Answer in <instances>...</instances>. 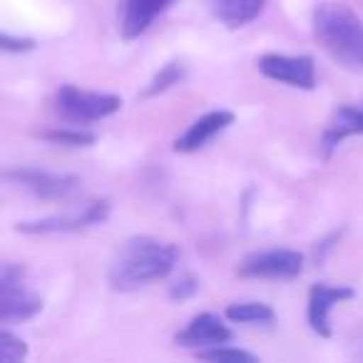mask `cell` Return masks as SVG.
I'll return each instance as SVG.
<instances>
[{"mask_svg": "<svg viewBox=\"0 0 363 363\" xmlns=\"http://www.w3.org/2000/svg\"><path fill=\"white\" fill-rule=\"evenodd\" d=\"M179 249L155 237H132L117 252L110 267V284L117 291H132L157 279H164L177 267Z\"/></svg>", "mask_w": 363, "mask_h": 363, "instance_id": "1", "label": "cell"}, {"mask_svg": "<svg viewBox=\"0 0 363 363\" xmlns=\"http://www.w3.org/2000/svg\"><path fill=\"white\" fill-rule=\"evenodd\" d=\"M313 35L321 48L351 72H363V21L346 3H321L313 11Z\"/></svg>", "mask_w": 363, "mask_h": 363, "instance_id": "2", "label": "cell"}, {"mask_svg": "<svg viewBox=\"0 0 363 363\" xmlns=\"http://www.w3.org/2000/svg\"><path fill=\"white\" fill-rule=\"evenodd\" d=\"M120 107L122 100L117 95L80 90L75 85H62L55 95L57 115L72 125H90V122L105 120V117L115 115Z\"/></svg>", "mask_w": 363, "mask_h": 363, "instance_id": "3", "label": "cell"}, {"mask_svg": "<svg viewBox=\"0 0 363 363\" xmlns=\"http://www.w3.org/2000/svg\"><path fill=\"white\" fill-rule=\"evenodd\" d=\"M110 217V204L105 199H95V202H87L82 207L67 209L65 214H55V217L38 219V222H21L18 224V232L23 234H65V232H82V229H90L102 224Z\"/></svg>", "mask_w": 363, "mask_h": 363, "instance_id": "4", "label": "cell"}, {"mask_svg": "<svg viewBox=\"0 0 363 363\" xmlns=\"http://www.w3.org/2000/svg\"><path fill=\"white\" fill-rule=\"evenodd\" d=\"M301 272L303 257L294 249H269L252 254L239 264V274L249 279H294Z\"/></svg>", "mask_w": 363, "mask_h": 363, "instance_id": "5", "label": "cell"}, {"mask_svg": "<svg viewBox=\"0 0 363 363\" xmlns=\"http://www.w3.org/2000/svg\"><path fill=\"white\" fill-rule=\"evenodd\" d=\"M3 179L28 189L40 199H67L77 192V184H80L72 174H52L40 169H8L3 172Z\"/></svg>", "mask_w": 363, "mask_h": 363, "instance_id": "6", "label": "cell"}, {"mask_svg": "<svg viewBox=\"0 0 363 363\" xmlns=\"http://www.w3.org/2000/svg\"><path fill=\"white\" fill-rule=\"evenodd\" d=\"M259 70L269 80L284 82V85L298 87V90H313L316 87V65L308 55H264L259 60Z\"/></svg>", "mask_w": 363, "mask_h": 363, "instance_id": "7", "label": "cell"}, {"mask_svg": "<svg viewBox=\"0 0 363 363\" xmlns=\"http://www.w3.org/2000/svg\"><path fill=\"white\" fill-rule=\"evenodd\" d=\"M174 0H122L120 3V35L135 40L172 6Z\"/></svg>", "mask_w": 363, "mask_h": 363, "instance_id": "8", "label": "cell"}, {"mask_svg": "<svg viewBox=\"0 0 363 363\" xmlns=\"http://www.w3.org/2000/svg\"><path fill=\"white\" fill-rule=\"evenodd\" d=\"M353 289L348 286H328V284H316L308 291V326L313 333L328 338L331 336V323H328V313L336 303L353 298Z\"/></svg>", "mask_w": 363, "mask_h": 363, "instance_id": "9", "label": "cell"}, {"mask_svg": "<svg viewBox=\"0 0 363 363\" xmlns=\"http://www.w3.org/2000/svg\"><path fill=\"white\" fill-rule=\"evenodd\" d=\"M43 308V298L35 291L23 286V281L0 284V321L21 323L38 316Z\"/></svg>", "mask_w": 363, "mask_h": 363, "instance_id": "10", "label": "cell"}, {"mask_svg": "<svg viewBox=\"0 0 363 363\" xmlns=\"http://www.w3.org/2000/svg\"><path fill=\"white\" fill-rule=\"evenodd\" d=\"M234 122V112L232 110H212L207 115H202L199 120H194L189 125V130L184 135L177 137L174 142V152H197L202 150L207 142H212L219 132H224L229 125Z\"/></svg>", "mask_w": 363, "mask_h": 363, "instance_id": "11", "label": "cell"}, {"mask_svg": "<svg viewBox=\"0 0 363 363\" xmlns=\"http://www.w3.org/2000/svg\"><path fill=\"white\" fill-rule=\"evenodd\" d=\"M234 338V333L229 331L227 323H222V318L214 313H199L187 323L184 331L177 333L174 341L179 346H219V343H229Z\"/></svg>", "mask_w": 363, "mask_h": 363, "instance_id": "12", "label": "cell"}, {"mask_svg": "<svg viewBox=\"0 0 363 363\" xmlns=\"http://www.w3.org/2000/svg\"><path fill=\"white\" fill-rule=\"evenodd\" d=\"M267 0H209V8L227 28L237 30L249 23H254L262 16Z\"/></svg>", "mask_w": 363, "mask_h": 363, "instance_id": "13", "label": "cell"}, {"mask_svg": "<svg viewBox=\"0 0 363 363\" xmlns=\"http://www.w3.org/2000/svg\"><path fill=\"white\" fill-rule=\"evenodd\" d=\"M351 135H363V110L351 105L338 107L328 130L323 132V155L331 157V152Z\"/></svg>", "mask_w": 363, "mask_h": 363, "instance_id": "14", "label": "cell"}, {"mask_svg": "<svg viewBox=\"0 0 363 363\" xmlns=\"http://www.w3.org/2000/svg\"><path fill=\"white\" fill-rule=\"evenodd\" d=\"M227 318L234 323H274L277 321V313L272 306L259 301H244V303H232L227 308Z\"/></svg>", "mask_w": 363, "mask_h": 363, "instance_id": "15", "label": "cell"}, {"mask_svg": "<svg viewBox=\"0 0 363 363\" xmlns=\"http://www.w3.org/2000/svg\"><path fill=\"white\" fill-rule=\"evenodd\" d=\"M182 80H184V65H182L179 60H172V62H167V65H162V70L152 77V82L147 85V90L142 92V97H157V95H162V92L172 90L174 85H179Z\"/></svg>", "mask_w": 363, "mask_h": 363, "instance_id": "16", "label": "cell"}, {"mask_svg": "<svg viewBox=\"0 0 363 363\" xmlns=\"http://www.w3.org/2000/svg\"><path fill=\"white\" fill-rule=\"evenodd\" d=\"M199 358L202 361H214V363H257L259 358L254 353L244 351V348H232V346H209L199 351Z\"/></svg>", "mask_w": 363, "mask_h": 363, "instance_id": "17", "label": "cell"}, {"mask_svg": "<svg viewBox=\"0 0 363 363\" xmlns=\"http://www.w3.org/2000/svg\"><path fill=\"white\" fill-rule=\"evenodd\" d=\"M43 137L55 145H65V147H90L97 140L92 132L77 130V127H57V130H45Z\"/></svg>", "mask_w": 363, "mask_h": 363, "instance_id": "18", "label": "cell"}, {"mask_svg": "<svg viewBox=\"0 0 363 363\" xmlns=\"http://www.w3.org/2000/svg\"><path fill=\"white\" fill-rule=\"evenodd\" d=\"M28 356V346L21 336L0 328V363H18Z\"/></svg>", "mask_w": 363, "mask_h": 363, "instance_id": "19", "label": "cell"}, {"mask_svg": "<svg viewBox=\"0 0 363 363\" xmlns=\"http://www.w3.org/2000/svg\"><path fill=\"white\" fill-rule=\"evenodd\" d=\"M35 48V40L30 38H18L0 33V52H30Z\"/></svg>", "mask_w": 363, "mask_h": 363, "instance_id": "20", "label": "cell"}, {"mask_svg": "<svg viewBox=\"0 0 363 363\" xmlns=\"http://www.w3.org/2000/svg\"><path fill=\"white\" fill-rule=\"evenodd\" d=\"M197 289H199V284H197V279L194 277H182L177 284H172V291H169V296L172 298H177V301H184V298H192L194 294H197Z\"/></svg>", "mask_w": 363, "mask_h": 363, "instance_id": "21", "label": "cell"}, {"mask_svg": "<svg viewBox=\"0 0 363 363\" xmlns=\"http://www.w3.org/2000/svg\"><path fill=\"white\" fill-rule=\"evenodd\" d=\"M23 277H26V269H23V267H18V264L0 262V284L23 281Z\"/></svg>", "mask_w": 363, "mask_h": 363, "instance_id": "22", "label": "cell"}]
</instances>
